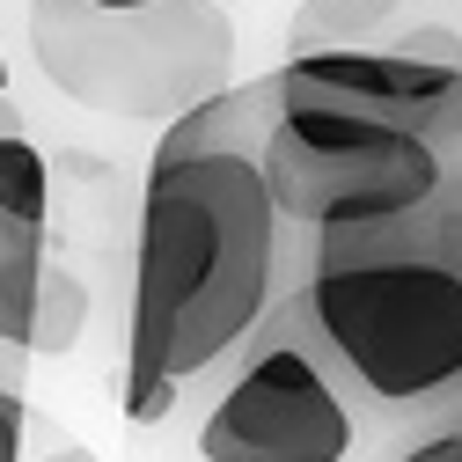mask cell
Listing matches in <instances>:
<instances>
[{
    "label": "cell",
    "instance_id": "cell-11",
    "mask_svg": "<svg viewBox=\"0 0 462 462\" xmlns=\"http://www.w3.org/2000/svg\"><path fill=\"white\" fill-rule=\"evenodd\" d=\"M37 462H103V455H96V448H81L74 433H51V448H44Z\"/></svg>",
    "mask_w": 462,
    "mask_h": 462
},
{
    "label": "cell",
    "instance_id": "cell-14",
    "mask_svg": "<svg viewBox=\"0 0 462 462\" xmlns=\"http://www.w3.org/2000/svg\"><path fill=\"white\" fill-rule=\"evenodd\" d=\"M0 96H8V60H0Z\"/></svg>",
    "mask_w": 462,
    "mask_h": 462
},
{
    "label": "cell",
    "instance_id": "cell-12",
    "mask_svg": "<svg viewBox=\"0 0 462 462\" xmlns=\"http://www.w3.org/2000/svg\"><path fill=\"white\" fill-rule=\"evenodd\" d=\"M15 243H51V227H23V220L0 213V250H15Z\"/></svg>",
    "mask_w": 462,
    "mask_h": 462
},
{
    "label": "cell",
    "instance_id": "cell-3",
    "mask_svg": "<svg viewBox=\"0 0 462 462\" xmlns=\"http://www.w3.org/2000/svg\"><path fill=\"white\" fill-rule=\"evenodd\" d=\"M30 60L67 103L96 118L177 125L184 110L236 88V23L220 0H30Z\"/></svg>",
    "mask_w": 462,
    "mask_h": 462
},
{
    "label": "cell",
    "instance_id": "cell-7",
    "mask_svg": "<svg viewBox=\"0 0 462 462\" xmlns=\"http://www.w3.org/2000/svg\"><path fill=\"white\" fill-rule=\"evenodd\" d=\"M419 0H301L286 23V60H323V51H374Z\"/></svg>",
    "mask_w": 462,
    "mask_h": 462
},
{
    "label": "cell",
    "instance_id": "cell-10",
    "mask_svg": "<svg viewBox=\"0 0 462 462\" xmlns=\"http://www.w3.org/2000/svg\"><path fill=\"white\" fill-rule=\"evenodd\" d=\"M23 433H30L23 389H0V462H23Z\"/></svg>",
    "mask_w": 462,
    "mask_h": 462
},
{
    "label": "cell",
    "instance_id": "cell-13",
    "mask_svg": "<svg viewBox=\"0 0 462 462\" xmlns=\"http://www.w3.org/2000/svg\"><path fill=\"white\" fill-rule=\"evenodd\" d=\"M88 8H140V0H88Z\"/></svg>",
    "mask_w": 462,
    "mask_h": 462
},
{
    "label": "cell",
    "instance_id": "cell-2",
    "mask_svg": "<svg viewBox=\"0 0 462 462\" xmlns=\"http://www.w3.org/2000/svg\"><path fill=\"white\" fill-rule=\"evenodd\" d=\"M279 323L374 448L462 419V169L419 213L309 243Z\"/></svg>",
    "mask_w": 462,
    "mask_h": 462
},
{
    "label": "cell",
    "instance_id": "cell-4",
    "mask_svg": "<svg viewBox=\"0 0 462 462\" xmlns=\"http://www.w3.org/2000/svg\"><path fill=\"white\" fill-rule=\"evenodd\" d=\"M455 177V162L396 125L353 118V110H286L257 147V184L272 213L309 243L353 236V227H382L419 213L440 184Z\"/></svg>",
    "mask_w": 462,
    "mask_h": 462
},
{
    "label": "cell",
    "instance_id": "cell-5",
    "mask_svg": "<svg viewBox=\"0 0 462 462\" xmlns=\"http://www.w3.org/2000/svg\"><path fill=\"white\" fill-rule=\"evenodd\" d=\"M199 462H367L374 433L345 411L279 316L199 389Z\"/></svg>",
    "mask_w": 462,
    "mask_h": 462
},
{
    "label": "cell",
    "instance_id": "cell-1",
    "mask_svg": "<svg viewBox=\"0 0 462 462\" xmlns=\"http://www.w3.org/2000/svg\"><path fill=\"white\" fill-rule=\"evenodd\" d=\"M301 257V236L257 184V154L147 162L118 374L125 419L162 426L177 403H191L286 309Z\"/></svg>",
    "mask_w": 462,
    "mask_h": 462
},
{
    "label": "cell",
    "instance_id": "cell-6",
    "mask_svg": "<svg viewBox=\"0 0 462 462\" xmlns=\"http://www.w3.org/2000/svg\"><path fill=\"white\" fill-rule=\"evenodd\" d=\"M286 110H353L440 147L462 169V67L411 60V51H323V60L272 67Z\"/></svg>",
    "mask_w": 462,
    "mask_h": 462
},
{
    "label": "cell",
    "instance_id": "cell-9",
    "mask_svg": "<svg viewBox=\"0 0 462 462\" xmlns=\"http://www.w3.org/2000/svg\"><path fill=\"white\" fill-rule=\"evenodd\" d=\"M367 462H462V419L426 426V433H403V440H382Z\"/></svg>",
    "mask_w": 462,
    "mask_h": 462
},
{
    "label": "cell",
    "instance_id": "cell-8",
    "mask_svg": "<svg viewBox=\"0 0 462 462\" xmlns=\"http://www.w3.org/2000/svg\"><path fill=\"white\" fill-rule=\"evenodd\" d=\"M88 330V286L51 257L44 264V286H37V316H30V360L37 353H74Z\"/></svg>",
    "mask_w": 462,
    "mask_h": 462
}]
</instances>
